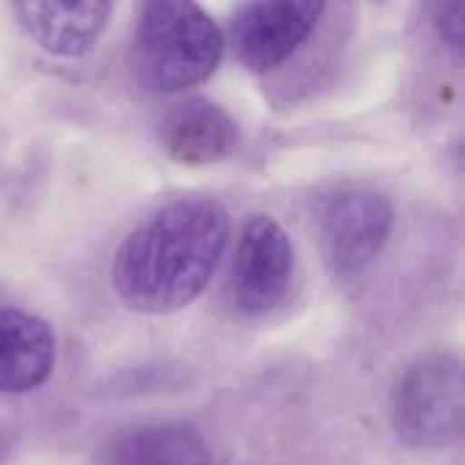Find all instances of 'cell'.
<instances>
[{
	"mask_svg": "<svg viewBox=\"0 0 465 465\" xmlns=\"http://www.w3.org/2000/svg\"><path fill=\"white\" fill-rule=\"evenodd\" d=\"M54 368V335L49 324L16 308H0V392L38 390Z\"/></svg>",
	"mask_w": 465,
	"mask_h": 465,
	"instance_id": "obj_9",
	"label": "cell"
},
{
	"mask_svg": "<svg viewBox=\"0 0 465 465\" xmlns=\"http://www.w3.org/2000/svg\"><path fill=\"white\" fill-rule=\"evenodd\" d=\"M210 450L199 430L183 422L169 425H147L123 436L109 465H207Z\"/></svg>",
	"mask_w": 465,
	"mask_h": 465,
	"instance_id": "obj_10",
	"label": "cell"
},
{
	"mask_svg": "<svg viewBox=\"0 0 465 465\" xmlns=\"http://www.w3.org/2000/svg\"><path fill=\"white\" fill-rule=\"evenodd\" d=\"M240 131L232 114L213 101L191 98L174 106L161 123V144L177 163L204 166L232 155Z\"/></svg>",
	"mask_w": 465,
	"mask_h": 465,
	"instance_id": "obj_7",
	"label": "cell"
},
{
	"mask_svg": "<svg viewBox=\"0 0 465 465\" xmlns=\"http://www.w3.org/2000/svg\"><path fill=\"white\" fill-rule=\"evenodd\" d=\"M14 14L22 30L49 54H87L112 14L109 3H16Z\"/></svg>",
	"mask_w": 465,
	"mask_h": 465,
	"instance_id": "obj_8",
	"label": "cell"
},
{
	"mask_svg": "<svg viewBox=\"0 0 465 465\" xmlns=\"http://www.w3.org/2000/svg\"><path fill=\"white\" fill-rule=\"evenodd\" d=\"M324 3L272 0L242 5L234 16V54L253 71L267 74L283 65L316 30Z\"/></svg>",
	"mask_w": 465,
	"mask_h": 465,
	"instance_id": "obj_6",
	"label": "cell"
},
{
	"mask_svg": "<svg viewBox=\"0 0 465 465\" xmlns=\"http://www.w3.org/2000/svg\"><path fill=\"white\" fill-rule=\"evenodd\" d=\"M229 240V213L218 199L185 196L144 218L117 248L112 283L136 313H174L213 281Z\"/></svg>",
	"mask_w": 465,
	"mask_h": 465,
	"instance_id": "obj_1",
	"label": "cell"
},
{
	"mask_svg": "<svg viewBox=\"0 0 465 465\" xmlns=\"http://www.w3.org/2000/svg\"><path fill=\"white\" fill-rule=\"evenodd\" d=\"M395 213L376 191H341L327 199L319 218L322 251L335 275H357L384 251Z\"/></svg>",
	"mask_w": 465,
	"mask_h": 465,
	"instance_id": "obj_4",
	"label": "cell"
},
{
	"mask_svg": "<svg viewBox=\"0 0 465 465\" xmlns=\"http://www.w3.org/2000/svg\"><path fill=\"white\" fill-rule=\"evenodd\" d=\"M433 22H436V30L441 35V41L450 46V52L460 60L465 49V5L460 0H452V3H439L436 11H433Z\"/></svg>",
	"mask_w": 465,
	"mask_h": 465,
	"instance_id": "obj_11",
	"label": "cell"
},
{
	"mask_svg": "<svg viewBox=\"0 0 465 465\" xmlns=\"http://www.w3.org/2000/svg\"><path fill=\"white\" fill-rule=\"evenodd\" d=\"M465 417L463 365L452 354H433L411 365L392 395L398 436L420 450L460 439Z\"/></svg>",
	"mask_w": 465,
	"mask_h": 465,
	"instance_id": "obj_3",
	"label": "cell"
},
{
	"mask_svg": "<svg viewBox=\"0 0 465 465\" xmlns=\"http://www.w3.org/2000/svg\"><path fill=\"white\" fill-rule=\"evenodd\" d=\"M294 272V248L283 226L270 215H253L240 234L234 267H232V297L240 313L264 316L275 311L289 289Z\"/></svg>",
	"mask_w": 465,
	"mask_h": 465,
	"instance_id": "obj_5",
	"label": "cell"
},
{
	"mask_svg": "<svg viewBox=\"0 0 465 465\" xmlns=\"http://www.w3.org/2000/svg\"><path fill=\"white\" fill-rule=\"evenodd\" d=\"M136 46L144 82L158 93H180L218 68L223 33L196 3L158 0L142 5Z\"/></svg>",
	"mask_w": 465,
	"mask_h": 465,
	"instance_id": "obj_2",
	"label": "cell"
}]
</instances>
